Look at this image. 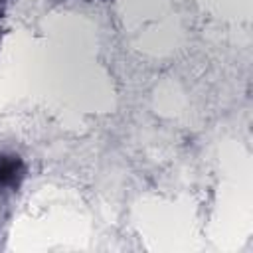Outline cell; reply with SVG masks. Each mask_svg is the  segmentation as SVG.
Returning a JSON list of instances; mask_svg holds the SVG:
<instances>
[{
    "label": "cell",
    "instance_id": "cell-1",
    "mask_svg": "<svg viewBox=\"0 0 253 253\" xmlns=\"http://www.w3.org/2000/svg\"><path fill=\"white\" fill-rule=\"evenodd\" d=\"M26 162L16 152H0V194L18 192L26 180Z\"/></svg>",
    "mask_w": 253,
    "mask_h": 253
}]
</instances>
